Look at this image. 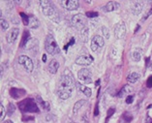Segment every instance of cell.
<instances>
[{"mask_svg":"<svg viewBox=\"0 0 152 123\" xmlns=\"http://www.w3.org/2000/svg\"><path fill=\"white\" fill-rule=\"evenodd\" d=\"M75 84H77L75 82L73 74L69 69H66L63 72V74L61 75L60 80L57 84L56 93L58 97L61 100H67L68 98H70L72 96V93L74 91Z\"/></svg>","mask_w":152,"mask_h":123,"instance_id":"obj_1","label":"cell"},{"mask_svg":"<svg viewBox=\"0 0 152 123\" xmlns=\"http://www.w3.org/2000/svg\"><path fill=\"white\" fill-rule=\"evenodd\" d=\"M40 7H41V11L46 17L50 18V20H53L54 22H59L60 18L58 15V12L53 6L52 1H47V0H42L39 2Z\"/></svg>","mask_w":152,"mask_h":123,"instance_id":"obj_2","label":"cell"},{"mask_svg":"<svg viewBox=\"0 0 152 123\" xmlns=\"http://www.w3.org/2000/svg\"><path fill=\"white\" fill-rule=\"evenodd\" d=\"M18 108L23 113H39L40 109L32 98H26L18 103Z\"/></svg>","mask_w":152,"mask_h":123,"instance_id":"obj_3","label":"cell"},{"mask_svg":"<svg viewBox=\"0 0 152 123\" xmlns=\"http://www.w3.org/2000/svg\"><path fill=\"white\" fill-rule=\"evenodd\" d=\"M45 49H46L47 52H49L50 54H57L60 52L59 47H58L56 41H55L54 37L52 34H49L47 36L46 40H45Z\"/></svg>","mask_w":152,"mask_h":123,"instance_id":"obj_4","label":"cell"},{"mask_svg":"<svg viewBox=\"0 0 152 123\" xmlns=\"http://www.w3.org/2000/svg\"><path fill=\"white\" fill-rule=\"evenodd\" d=\"M18 61L20 65H22L23 67H24V69L27 72L33 71L34 65H33V62H32L31 58H29L28 56H26V55H20V56H18Z\"/></svg>","mask_w":152,"mask_h":123,"instance_id":"obj_5","label":"cell"},{"mask_svg":"<svg viewBox=\"0 0 152 123\" xmlns=\"http://www.w3.org/2000/svg\"><path fill=\"white\" fill-rule=\"evenodd\" d=\"M72 23L73 25L79 30H82L83 28H85V18L82 15L78 14L75 15L73 18H72Z\"/></svg>","mask_w":152,"mask_h":123,"instance_id":"obj_6","label":"cell"},{"mask_svg":"<svg viewBox=\"0 0 152 123\" xmlns=\"http://www.w3.org/2000/svg\"><path fill=\"white\" fill-rule=\"evenodd\" d=\"M114 36L116 39H122L126 34V24L124 21H120V22L116 23L114 26Z\"/></svg>","mask_w":152,"mask_h":123,"instance_id":"obj_7","label":"cell"},{"mask_svg":"<svg viewBox=\"0 0 152 123\" xmlns=\"http://www.w3.org/2000/svg\"><path fill=\"white\" fill-rule=\"evenodd\" d=\"M79 80L85 84H88L92 82V74L88 69H81L78 73Z\"/></svg>","mask_w":152,"mask_h":123,"instance_id":"obj_8","label":"cell"},{"mask_svg":"<svg viewBox=\"0 0 152 123\" xmlns=\"http://www.w3.org/2000/svg\"><path fill=\"white\" fill-rule=\"evenodd\" d=\"M60 4L62 5L64 9L68 11L77 10L79 5V1H77V0H63V1H60Z\"/></svg>","mask_w":152,"mask_h":123,"instance_id":"obj_9","label":"cell"},{"mask_svg":"<svg viewBox=\"0 0 152 123\" xmlns=\"http://www.w3.org/2000/svg\"><path fill=\"white\" fill-rule=\"evenodd\" d=\"M18 33H20V29L18 28L14 27L11 29L6 35V41L8 44H14V43L17 41V39L18 37Z\"/></svg>","mask_w":152,"mask_h":123,"instance_id":"obj_10","label":"cell"},{"mask_svg":"<svg viewBox=\"0 0 152 123\" xmlns=\"http://www.w3.org/2000/svg\"><path fill=\"white\" fill-rule=\"evenodd\" d=\"M93 58L90 55H81L76 59V64L81 66H88L92 63Z\"/></svg>","mask_w":152,"mask_h":123,"instance_id":"obj_11","label":"cell"},{"mask_svg":"<svg viewBox=\"0 0 152 123\" xmlns=\"http://www.w3.org/2000/svg\"><path fill=\"white\" fill-rule=\"evenodd\" d=\"M143 3L142 1H134L131 5V12L134 15H140L142 11Z\"/></svg>","mask_w":152,"mask_h":123,"instance_id":"obj_12","label":"cell"},{"mask_svg":"<svg viewBox=\"0 0 152 123\" xmlns=\"http://www.w3.org/2000/svg\"><path fill=\"white\" fill-rule=\"evenodd\" d=\"M10 95L11 97L14 99H20L21 97H23L25 95V90L18 89V88H11Z\"/></svg>","mask_w":152,"mask_h":123,"instance_id":"obj_13","label":"cell"},{"mask_svg":"<svg viewBox=\"0 0 152 123\" xmlns=\"http://www.w3.org/2000/svg\"><path fill=\"white\" fill-rule=\"evenodd\" d=\"M119 7V4L117 3L115 1H109L105 6L103 7V11L106 13H109V12H113V11L116 10L117 8Z\"/></svg>","mask_w":152,"mask_h":123,"instance_id":"obj_14","label":"cell"},{"mask_svg":"<svg viewBox=\"0 0 152 123\" xmlns=\"http://www.w3.org/2000/svg\"><path fill=\"white\" fill-rule=\"evenodd\" d=\"M58 69H59V63H58V61L55 60V59H52L50 62V65H49V71H50V73L56 74L57 71H58Z\"/></svg>","mask_w":152,"mask_h":123,"instance_id":"obj_15","label":"cell"},{"mask_svg":"<svg viewBox=\"0 0 152 123\" xmlns=\"http://www.w3.org/2000/svg\"><path fill=\"white\" fill-rule=\"evenodd\" d=\"M77 86H78L79 91L82 92L85 96H87V97H90V96L92 95V90H91V88L85 86V85L81 84H77Z\"/></svg>","mask_w":152,"mask_h":123,"instance_id":"obj_16","label":"cell"},{"mask_svg":"<svg viewBox=\"0 0 152 123\" xmlns=\"http://www.w3.org/2000/svg\"><path fill=\"white\" fill-rule=\"evenodd\" d=\"M140 74L137 73V72H133V73L129 74L127 77V82H130V84H136L137 82H138V80H140Z\"/></svg>","mask_w":152,"mask_h":123,"instance_id":"obj_17","label":"cell"},{"mask_svg":"<svg viewBox=\"0 0 152 123\" xmlns=\"http://www.w3.org/2000/svg\"><path fill=\"white\" fill-rule=\"evenodd\" d=\"M132 91H133V87L130 86L129 84H126V85H124V86L121 88L120 92L118 93V97H123L124 95L130 94Z\"/></svg>","mask_w":152,"mask_h":123,"instance_id":"obj_18","label":"cell"},{"mask_svg":"<svg viewBox=\"0 0 152 123\" xmlns=\"http://www.w3.org/2000/svg\"><path fill=\"white\" fill-rule=\"evenodd\" d=\"M86 103H87L86 100H79V101H78V102L75 104V106H74V108H73V113H74V114H77V113H78V111H79L81 108H83V106H84Z\"/></svg>","mask_w":152,"mask_h":123,"instance_id":"obj_19","label":"cell"},{"mask_svg":"<svg viewBox=\"0 0 152 123\" xmlns=\"http://www.w3.org/2000/svg\"><path fill=\"white\" fill-rule=\"evenodd\" d=\"M29 26L32 29H37L40 26V21L36 17H30V20H29Z\"/></svg>","mask_w":152,"mask_h":123,"instance_id":"obj_20","label":"cell"},{"mask_svg":"<svg viewBox=\"0 0 152 123\" xmlns=\"http://www.w3.org/2000/svg\"><path fill=\"white\" fill-rule=\"evenodd\" d=\"M91 40H93V41H94L96 44L99 46V48H102V47H104V45H105V41H104V38L102 36L96 35V36L93 37Z\"/></svg>","mask_w":152,"mask_h":123,"instance_id":"obj_21","label":"cell"},{"mask_svg":"<svg viewBox=\"0 0 152 123\" xmlns=\"http://www.w3.org/2000/svg\"><path fill=\"white\" fill-rule=\"evenodd\" d=\"M132 57L133 59H134L136 62H138V61L140 60V58H142V50H135L134 52H132Z\"/></svg>","mask_w":152,"mask_h":123,"instance_id":"obj_22","label":"cell"},{"mask_svg":"<svg viewBox=\"0 0 152 123\" xmlns=\"http://www.w3.org/2000/svg\"><path fill=\"white\" fill-rule=\"evenodd\" d=\"M30 40V37H29V32L28 31H24L22 36V41L20 43V47L21 48H24L26 46V44L28 43V41Z\"/></svg>","mask_w":152,"mask_h":123,"instance_id":"obj_23","label":"cell"},{"mask_svg":"<svg viewBox=\"0 0 152 123\" xmlns=\"http://www.w3.org/2000/svg\"><path fill=\"white\" fill-rule=\"evenodd\" d=\"M88 35H89L88 28L85 27V28L82 29V30L81 31V36L82 42H84V43H86V42H87V40H88Z\"/></svg>","mask_w":152,"mask_h":123,"instance_id":"obj_24","label":"cell"},{"mask_svg":"<svg viewBox=\"0 0 152 123\" xmlns=\"http://www.w3.org/2000/svg\"><path fill=\"white\" fill-rule=\"evenodd\" d=\"M0 24H1V29L2 30H7L8 28H9V22L6 20H4L3 18H1V20H0Z\"/></svg>","mask_w":152,"mask_h":123,"instance_id":"obj_25","label":"cell"},{"mask_svg":"<svg viewBox=\"0 0 152 123\" xmlns=\"http://www.w3.org/2000/svg\"><path fill=\"white\" fill-rule=\"evenodd\" d=\"M16 111V108H15V105L13 103H9L8 104V109H7V113L9 116H12L13 113H15Z\"/></svg>","mask_w":152,"mask_h":123,"instance_id":"obj_26","label":"cell"},{"mask_svg":"<svg viewBox=\"0 0 152 123\" xmlns=\"http://www.w3.org/2000/svg\"><path fill=\"white\" fill-rule=\"evenodd\" d=\"M37 99H38V102L40 103V105L42 106V108H44L45 109H50V104L48 103V102H45L44 100H43V99H41L38 96V97H37Z\"/></svg>","mask_w":152,"mask_h":123,"instance_id":"obj_27","label":"cell"},{"mask_svg":"<svg viewBox=\"0 0 152 123\" xmlns=\"http://www.w3.org/2000/svg\"><path fill=\"white\" fill-rule=\"evenodd\" d=\"M20 17L22 18V22L24 25H29V20H30V18H28L24 13H20Z\"/></svg>","mask_w":152,"mask_h":123,"instance_id":"obj_28","label":"cell"},{"mask_svg":"<svg viewBox=\"0 0 152 123\" xmlns=\"http://www.w3.org/2000/svg\"><path fill=\"white\" fill-rule=\"evenodd\" d=\"M102 33L104 35V38L106 39H110V30L106 27V26H103L102 27Z\"/></svg>","mask_w":152,"mask_h":123,"instance_id":"obj_29","label":"cell"},{"mask_svg":"<svg viewBox=\"0 0 152 123\" xmlns=\"http://www.w3.org/2000/svg\"><path fill=\"white\" fill-rule=\"evenodd\" d=\"M0 111H1V121H3V119L6 116V109H5L3 104H0Z\"/></svg>","mask_w":152,"mask_h":123,"instance_id":"obj_30","label":"cell"},{"mask_svg":"<svg viewBox=\"0 0 152 123\" xmlns=\"http://www.w3.org/2000/svg\"><path fill=\"white\" fill-rule=\"evenodd\" d=\"M99 49H100L99 46H98V45L96 44V43L93 41V40H91V50H93V52H97Z\"/></svg>","mask_w":152,"mask_h":123,"instance_id":"obj_31","label":"cell"},{"mask_svg":"<svg viewBox=\"0 0 152 123\" xmlns=\"http://www.w3.org/2000/svg\"><path fill=\"white\" fill-rule=\"evenodd\" d=\"M151 15H152V7L150 8V10H149L148 12L145 15V17H143V18H142V22H143V21H145L146 20H147V18L150 17Z\"/></svg>","mask_w":152,"mask_h":123,"instance_id":"obj_32","label":"cell"},{"mask_svg":"<svg viewBox=\"0 0 152 123\" xmlns=\"http://www.w3.org/2000/svg\"><path fill=\"white\" fill-rule=\"evenodd\" d=\"M86 17H88V18H96V17H98V13L97 12H87L86 13Z\"/></svg>","mask_w":152,"mask_h":123,"instance_id":"obj_33","label":"cell"},{"mask_svg":"<svg viewBox=\"0 0 152 123\" xmlns=\"http://www.w3.org/2000/svg\"><path fill=\"white\" fill-rule=\"evenodd\" d=\"M133 99H134V96H133V95L127 96V98H126V103H127V104H131V103L133 102Z\"/></svg>","mask_w":152,"mask_h":123,"instance_id":"obj_34","label":"cell"},{"mask_svg":"<svg viewBox=\"0 0 152 123\" xmlns=\"http://www.w3.org/2000/svg\"><path fill=\"white\" fill-rule=\"evenodd\" d=\"M114 111H115V109H114L113 108L109 109V111H108V118H110V117L113 116V114L114 113Z\"/></svg>","mask_w":152,"mask_h":123,"instance_id":"obj_35","label":"cell"},{"mask_svg":"<svg viewBox=\"0 0 152 123\" xmlns=\"http://www.w3.org/2000/svg\"><path fill=\"white\" fill-rule=\"evenodd\" d=\"M146 84H147V86L148 87H152V76H150V77H148L147 82H146Z\"/></svg>","mask_w":152,"mask_h":123,"instance_id":"obj_36","label":"cell"},{"mask_svg":"<svg viewBox=\"0 0 152 123\" xmlns=\"http://www.w3.org/2000/svg\"><path fill=\"white\" fill-rule=\"evenodd\" d=\"M74 42H75V40H74V39H72V40H71V42L69 43V44H67V45H66L65 47H64V49H65V50H67V49H68V47H70L72 44H74Z\"/></svg>","mask_w":152,"mask_h":123,"instance_id":"obj_37","label":"cell"},{"mask_svg":"<svg viewBox=\"0 0 152 123\" xmlns=\"http://www.w3.org/2000/svg\"><path fill=\"white\" fill-rule=\"evenodd\" d=\"M99 107H98V105H96V107H95V111H94V114H95V116H97L98 114H99Z\"/></svg>","mask_w":152,"mask_h":123,"instance_id":"obj_38","label":"cell"},{"mask_svg":"<svg viewBox=\"0 0 152 123\" xmlns=\"http://www.w3.org/2000/svg\"><path fill=\"white\" fill-rule=\"evenodd\" d=\"M149 62H148V66H149V68H150V70H152V56L151 58H148L147 59Z\"/></svg>","mask_w":152,"mask_h":123,"instance_id":"obj_39","label":"cell"},{"mask_svg":"<svg viewBox=\"0 0 152 123\" xmlns=\"http://www.w3.org/2000/svg\"><path fill=\"white\" fill-rule=\"evenodd\" d=\"M42 58H43V62H47V55L46 54H43Z\"/></svg>","mask_w":152,"mask_h":123,"instance_id":"obj_40","label":"cell"},{"mask_svg":"<svg viewBox=\"0 0 152 123\" xmlns=\"http://www.w3.org/2000/svg\"><path fill=\"white\" fill-rule=\"evenodd\" d=\"M3 123H14L12 121V120H10V119H8V120H5V121Z\"/></svg>","mask_w":152,"mask_h":123,"instance_id":"obj_41","label":"cell"},{"mask_svg":"<svg viewBox=\"0 0 152 123\" xmlns=\"http://www.w3.org/2000/svg\"><path fill=\"white\" fill-rule=\"evenodd\" d=\"M74 123H76V122H74Z\"/></svg>","mask_w":152,"mask_h":123,"instance_id":"obj_42","label":"cell"},{"mask_svg":"<svg viewBox=\"0 0 152 123\" xmlns=\"http://www.w3.org/2000/svg\"><path fill=\"white\" fill-rule=\"evenodd\" d=\"M151 123H152V121H151Z\"/></svg>","mask_w":152,"mask_h":123,"instance_id":"obj_43","label":"cell"}]
</instances>
